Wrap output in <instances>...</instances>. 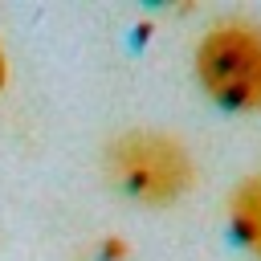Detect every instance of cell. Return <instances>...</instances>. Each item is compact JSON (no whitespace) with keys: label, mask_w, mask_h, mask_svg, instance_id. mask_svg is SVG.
Segmentation results:
<instances>
[{"label":"cell","mask_w":261,"mask_h":261,"mask_svg":"<svg viewBox=\"0 0 261 261\" xmlns=\"http://www.w3.org/2000/svg\"><path fill=\"white\" fill-rule=\"evenodd\" d=\"M106 179L135 204L167 208V204H175V200H184L192 192L196 159L175 135L135 126V130H122V135L110 139Z\"/></svg>","instance_id":"6da1fadb"},{"label":"cell","mask_w":261,"mask_h":261,"mask_svg":"<svg viewBox=\"0 0 261 261\" xmlns=\"http://www.w3.org/2000/svg\"><path fill=\"white\" fill-rule=\"evenodd\" d=\"M192 69L216 106L241 114L261 110V24L249 16H224L208 24Z\"/></svg>","instance_id":"7a4b0ae2"},{"label":"cell","mask_w":261,"mask_h":261,"mask_svg":"<svg viewBox=\"0 0 261 261\" xmlns=\"http://www.w3.org/2000/svg\"><path fill=\"white\" fill-rule=\"evenodd\" d=\"M228 228L261 261V171L232 188V196H228Z\"/></svg>","instance_id":"3957f363"},{"label":"cell","mask_w":261,"mask_h":261,"mask_svg":"<svg viewBox=\"0 0 261 261\" xmlns=\"http://www.w3.org/2000/svg\"><path fill=\"white\" fill-rule=\"evenodd\" d=\"M98 257H102V261H126V257H130V249H126L118 237H106V241L98 245Z\"/></svg>","instance_id":"277c9868"},{"label":"cell","mask_w":261,"mask_h":261,"mask_svg":"<svg viewBox=\"0 0 261 261\" xmlns=\"http://www.w3.org/2000/svg\"><path fill=\"white\" fill-rule=\"evenodd\" d=\"M8 86V53H4V45H0V90Z\"/></svg>","instance_id":"5b68a950"}]
</instances>
